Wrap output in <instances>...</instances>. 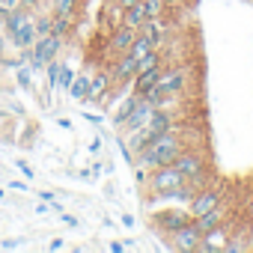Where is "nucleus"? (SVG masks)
Wrapping results in <instances>:
<instances>
[{"instance_id":"nucleus-1","label":"nucleus","mask_w":253,"mask_h":253,"mask_svg":"<svg viewBox=\"0 0 253 253\" xmlns=\"http://www.w3.org/2000/svg\"><path fill=\"white\" fill-rule=\"evenodd\" d=\"M188 146V140H185V128L179 125V128H173V131H164V134H158L146 149H140L137 155H134V161H131V167H140V170H155V167H164V164H173L176 161V155L182 152Z\"/></svg>"},{"instance_id":"nucleus-2","label":"nucleus","mask_w":253,"mask_h":253,"mask_svg":"<svg viewBox=\"0 0 253 253\" xmlns=\"http://www.w3.org/2000/svg\"><path fill=\"white\" fill-rule=\"evenodd\" d=\"M3 33H6V45L12 51H24V48H33V42L39 39L36 36V27H33V12L18 6L12 9L6 18H3Z\"/></svg>"},{"instance_id":"nucleus-3","label":"nucleus","mask_w":253,"mask_h":253,"mask_svg":"<svg viewBox=\"0 0 253 253\" xmlns=\"http://www.w3.org/2000/svg\"><path fill=\"white\" fill-rule=\"evenodd\" d=\"M63 42H66V39L57 36V33L39 36V39L33 42V48H30V69H33V75H45V66H48L54 57H60Z\"/></svg>"},{"instance_id":"nucleus-4","label":"nucleus","mask_w":253,"mask_h":253,"mask_svg":"<svg viewBox=\"0 0 253 253\" xmlns=\"http://www.w3.org/2000/svg\"><path fill=\"white\" fill-rule=\"evenodd\" d=\"M188 81H191V66L188 63H170L161 69V78H158V89L161 92H170L176 98H185L182 92L188 89Z\"/></svg>"},{"instance_id":"nucleus-5","label":"nucleus","mask_w":253,"mask_h":253,"mask_svg":"<svg viewBox=\"0 0 253 253\" xmlns=\"http://www.w3.org/2000/svg\"><path fill=\"white\" fill-rule=\"evenodd\" d=\"M173 167L182 173V179H209V161H206L203 149H197V146H185L176 155Z\"/></svg>"},{"instance_id":"nucleus-6","label":"nucleus","mask_w":253,"mask_h":253,"mask_svg":"<svg viewBox=\"0 0 253 253\" xmlns=\"http://www.w3.org/2000/svg\"><path fill=\"white\" fill-rule=\"evenodd\" d=\"M185 179H182V173L173 167V164H164V167H155V170H149L146 173V182H143V188L149 191V200L152 197H161V194H167V191H173L176 185H182Z\"/></svg>"},{"instance_id":"nucleus-7","label":"nucleus","mask_w":253,"mask_h":253,"mask_svg":"<svg viewBox=\"0 0 253 253\" xmlns=\"http://www.w3.org/2000/svg\"><path fill=\"white\" fill-rule=\"evenodd\" d=\"M188 220H194L191 217V211H188V206H167V209H158L155 214H152V223H155V229L161 232V235H173L179 226H185Z\"/></svg>"},{"instance_id":"nucleus-8","label":"nucleus","mask_w":253,"mask_h":253,"mask_svg":"<svg viewBox=\"0 0 253 253\" xmlns=\"http://www.w3.org/2000/svg\"><path fill=\"white\" fill-rule=\"evenodd\" d=\"M220 203H223V188H220V185H203V188L194 194V200L188 203V211H191V217H200V214L217 209Z\"/></svg>"},{"instance_id":"nucleus-9","label":"nucleus","mask_w":253,"mask_h":253,"mask_svg":"<svg viewBox=\"0 0 253 253\" xmlns=\"http://www.w3.org/2000/svg\"><path fill=\"white\" fill-rule=\"evenodd\" d=\"M200 241H203V229H200L197 220H188L185 226H179V229L170 235V247L179 250V253H197Z\"/></svg>"},{"instance_id":"nucleus-10","label":"nucleus","mask_w":253,"mask_h":253,"mask_svg":"<svg viewBox=\"0 0 253 253\" xmlns=\"http://www.w3.org/2000/svg\"><path fill=\"white\" fill-rule=\"evenodd\" d=\"M152 113H155V107H152V101L149 98H137V104L131 107V113H128V119H125L122 125H119V128H116V134H131V131H137V128H143V125L152 119Z\"/></svg>"},{"instance_id":"nucleus-11","label":"nucleus","mask_w":253,"mask_h":253,"mask_svg":"<svg viewBox=\"0 0 253 253\" xmlns=\"http://www.w3.org/2000/svg\"><path fill=\"white\" fill-rule=\"evenodd\" d=\"M134 36H137V30L125 27V24H119L116 30H110V36H107V42H104L107 57H110V60H116V57H122V54H128V48H131Z\"/></svg>"},{"instance_id":"nucleus-12","label":"nucleus","mask_w":253,"mask_h":253,"mask_svg":"<svg viewBox=\"0 0 253 253\" xmlns=\"http://www.w3.org/2000/svg\"><path fill=\"white\" fill-rule=\"evenodd\" d=\"M137 33L149 36L152 45H155L158 51H164V45H167V39H170V21H167V12H164V15H155V18H146V21L140 24Z\"/></svg>"},{"instance_id":"nucleus-13","label":"nucleus","mask_w":253,"mask_h":253,"mask_svg":"<svg viewBox=\"0 0 253 253\" xmlns=\"http://www.w3.org/2000/svg\"><path fill=\"white\" fill-rule=\"evenodd\" d=\"M110 86H113V75H110V69H98V72L92 75V81H89L86 101H89V104H101V101L107 98Z\"/></svg>"},{"instance_id":"nucleus-14","label":"nucleus","mask_w":253,"mask_h":253,"mask_svg":"<svg viewBox=\"0 0 253 253\" xmlns=\"http://www.w3.org/2000/svg\"><path fill=\"white\" fill-rule=\"evenodd\" d=\"M226 235H229V232H226V223H220V226L203 232V241H200L197 253H217V250H223V247H226Z\"/></svg>"},{"instance_id":"nucleus-15","label":"nucleus","mask_w":253,"mask_h":253,"mask_svg":"<svg viewBox=\"0 0 253 253\" xmlns=\"http://www.w3.org/2000/svg\"><path fill=\"white\" fill-rule=\"evenodd\" d=\"M137 98H140V95H137V92H131V86H128V92L122 95V104H119V107L110 113V122H113V128H119V125H122L125 119H128V113H131V107L137 104Z\"/></svg>"},{"instance_id":"nucleus-16","label":"nucleus","mask_w":253,"mask_h":253,"mask_svg":"<svg viewBox=\"0 0 253 253\" xmlns=\"http://www.w3.org/2000/svg\"><path fill=\"white\" fill-rule=\"evenodd\" d=\"M89 81H92V75H89V72H78V75H75V81H72V86H69V98H72V101H86Z\"/></svg>"},{"instance_id":"nucleus-17","label":"nucleus","mask_w":253,"mask_h":253,"mask_svg":"<svg viewBox=\"0 0 253 253\" xmlns=\"http://www.w3.org/2000/svg\"><path fill=\"white\" fill-rule=\"evenodd\" d=\"M194 220L200 223V229H203V232H209V229H214V226L226 223V209H223V203H220L217 209H211V211H206V214H200V217H194Z\"/></svg>"},{"instance_id":"nucleus-18","label":"nucleus","mask_w":253,"mask_h":253,"mask_svg":"<svg viewBox=\"0 0 253 253\" xmlns=\"http://www.w3.org/2000/svg\"><path fill=\"white\" fill-rule=\"evenodd\" d=\"M143 21H146V12H143V3H140V0H137L134 6H128V9L122 12V24H125V27H131V30H140Z\"/></svg>"},{"instance_id":"nucleus-19","label":"nucleus","mask_w":253,"mask_h":253,"mask_svg":"<svg viewBox=\"0 0 253 253\" xmlns=\"http://www.w3.org/2000/svg\"><path fill=\"white\" fill-rule=\"evenodd\" d=\"M149 51H155L152 39H149V36H143V33H137V36H134V42H131V48H128V54H131V57H137V60H143Z\"/></svg>"},{"instance_id":"nucleus-20","label":"nucleus","mask_w":253,"mask_h":253,"mask_svg":"<svg viewBox=\"0 0 253 253\" xmlns=\"http://www.w3.org/2000/svg\"><path fill=\"white\" fill-rule=\"evenodd\" d=\"M78 3L81 0H48V9L54 12V15H75L78 12Z\"/></svg>"},{"instance_id":"nucleus-21","label":"nucleus","mask_w":253,"mask_h":253,"mask_svg":"<svg viewBox=\"0 0 253 253\" xmlns=\"http://www.w3.org/2000/svg\"><path fill=\"white\" fill-rule=\"evenodd\" d=\"M72 27H75V15H54V30L51 33H57V36H69L72 33Z\"/></svg>"},{"instance_id":"nucleus-22","label":"nucleus","mask_w":253,"mask_h":253,"mask_svg":"<svg viewBox=\"0 0 253 253\" xmlns=\"http://www.w3.org/2000/svg\"><path fill=\"white\" fill-rule=\"evenodd\" d=\"M15 84L21 89H33V69H30V63H21L15 69Z\"/></svg>"},{"instance_id":"nucleus-23","label":"nucleus","mask_w":253,"mask_h":253,"mask_svg":"<svg viewBox=\"0 0 253 253\" xmlns=\"http://www.w3.org/2000/svg\"><path fill=\"white\" fill-rule=\"evenodd\" d=\"M75 69L69 66V63H63V69H60V81H57V89H63V92H69V86H72V81H75Z\"/></svg>"},{"instance_id":"nucleus-24","label":"nucleus","mask_w":253,"mask_h":253,"mask_svg":"<svg viewBox=\"0 0 253 253\" xmlns=\"http://www.w3.org/2000/svg\"><path fill=\"white\" fill-rule=\"evenodd\" d=\"M140 3H143V12H146V18H155V15H164V12H167L164 0H140Z\"/></svg>"},{"instance_id":"nucleus-25","label":"nucleus","mask_w":253,"mask_h":253,"mask_svg":"<svg viewBox=\"0 0 253 253\" xmlns=\"http://www.w3.org/2000/svg\"><path fill=\"white\" fill-rule=\"evenodd\" d=\"M21 6V0H0V21H3L12 9H18Z\"/></svg>"},{"instance_id":"nucleus-26","label":"nucleus","mask_w":253,"mask_h":253,"mask_svg":"<svg viewBox=\"0 0 253 253\" xmlns=\"http://www.w3.org/2000/svg\"><path fill=\"white\" fill-rule=\"evenodd\" d=\"M24 247V238H3L0 241V250H21Z\"/></svg>"},{"instance_id":"nucleus-27","label":"nucleus","mask_w":253,"mask_h":253,"mask_svg":"<svg viewBox=\"0 0 253 253\" xmlns=\"http://www.w3.org/2000/svg\"><path fill=\"white\" fill-rule=\"evenodd\" d=\"M39 200H45L48 206H54L57 211H63V206L57 203V194H54V191H39Z\"/></svg>"},{"instance_id":"nucleus-28","label":"nucleus","mask_w":253,"mask_h":253,"mask_svg":"<svg viewBox=\"0 0 253 253\" xmlns=\"http://www.w3.org/2000/svg\"><path fill=\"white\" fill-rule=\"evenodd\" d=\"M15 167H18V170H21V173H24V179H27V182H30V179H33V176H36V173H33V167H30V164H27V161H24V158H21V161H15Z\"/></svg>"},{"instance_id":"nucleus-29","label":"nucleus","mask_w":253,"mask_h":253,"mask_svg":"<svg viewBox=\"0 0 253 253\" xmlns=\"http://www.w3.org/2000/svg\"><path fill=\"white\" fill-rule=\"evenodd\" d=\"M86 149H89V155H98V152H101V137L95 134V137L89 140V146H86Z\"/></svg>"},{"instance_id":"nucleus-30","label":"nucleus","mask_w":253,"mask_h":253,"mask_svg":"<svg viewBox=\"0 0 253 253\" xmlns=\"http://www.w3.org/2000/svg\"><path fill=\"white\" fill-rule=\"evenodd\" d=\"M60 220H63V223H69V226H78V223H81L75 214H66V211H60Z\"/></svg>"},{"instance_id":"nucleus-31","label":"nucleus","mask_w":253,"mask_h":253,"mask_svg":"<svg viewBox=\"0 0 253 253\" xmlns=\"http://www.w3.org/2000/svg\"><path fill=\"white\" fill-rule=\"evenodd\" d=\"M9 188H12V191H21V194H24V191H30V185H27V182H18V179H15V182H9Z\"/></svg>"},{"instance_id":"nucleus-32","label":"nucleus","mask_w":253,"mask_h":253,"mask_svg":"<svg viewBox=\"0 0 253 253\" xmlns=\"http://www.w3.org/2000/svg\"><path fill=\"white\" fill-rule=\"evenodd\" d=\"M107 250H110V253H122V250H125V241H110Z\"/></svg>"},{"instance_id":"nucleus-33","label":"nucleus","mask_w":253,"mask_h":253,"mask_svg":"<svg viewBox=\"0 0 253 253\" xmlns=\"http://www.w3.org/2000/svg\"><path fill=\"white\" fill-rule=\"evenodd\" d=\"M63 247H66V241H63V238H54V241L48 244V250H54V253H57V250H63Z\"/></svg>"},{"instance_id":"nucleus-34","label":"nucleus","mask_w":253,"mask_h":253,"mask_svg":"<svg viewBox=\"0 0 253 253\" xmlns=\"http://www.w3.org/2000/svg\"><path fill=\"white\" fill-rule=\"evenodd\" d=\"M84 119H86V122H92V125H101V116H95V113H89V110L84 113Z\"/></svg>"},{"instance_id":"nucleus-35","label":"nucleus","mask_w":253,"mask_h":253,"mask_svg":"<svg viewBox=\"0 0 253 253\" xmlns=\"http://www.w3.org/2000/svg\"><path fill=\"white\" fill-rule=\"evenodd\" d=\"M119 220H122V226H128V229L134 226V217L131 214H119Z\"/></svg>"},{"instance_id":"nucleus-36","label":"nucleus","mask_w":253,"mask_h":253,"mask_svg":"<svg viewBox=\"0 0 253 253\" xmlns=\"http://www.w3.org/2000/svg\"><path fill=\"white\" fill-rule=\"evenodd\" d=\"M57 125H60V128H66V131H72V122L69 119H57Z\"/></svg>"},{"instance_id":"nucleus-37","label":"nucleus","mask_w":253,"mask_h":253,"mask_svg":"<svg viewBox=\"0 0 253 253\" xmlns=\"http://www.w3.org/2000/svg\"><path fill=\"white\" fill-rule=\"evenodd\" d=\"M134 3H137V0H119V6H122V9H128V6H134Z\"/></svg>"},{"instance_id":"nucleus-38","label":"nucleus","mask_w":253,"mask_h":253,"mask_svg":"<svg viewBox=\"0 0 253 253\" xmlns=\"http://www.w3.org/2000/svg\"><path fill=\"white\" fill-rule=\"evenodd\" d=\"M179 3H182V0H164V6H167V9H170V6H179Z\"/></svg>"},{"instance_id":"nucleus-39","label":"nucleus","mask_w":253,"mask_h":253,"mask_svg":"<svg viewBox=\"0 0 253 253\" xmlns=\"http://www.w3.org/2000/svg\"><path fill=\"white\" fill-rule=\"evenodd\" d=\"M3 200H6V191H3V188H0V203H3Z\"/></svg>"},{"instance_id":"nucleus-40","label":"nucleus","mask_w":253,"mask_h":253,"mask_svg":"<svg viewBox=\"0 0 253 253\" xmlns=\"http://www.w3.org/2000/svg\"><path fill=\"white\" fill-rule=\"evenodd\" d=\"M0 27H3V21H0Z\"/></svg>"}]
</instances>
